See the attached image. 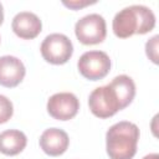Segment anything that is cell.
Returning <instances> with one entry per match:
<instances>
[{
    "label": "cell",
    "mask_w": 159,
    "mask_h": 159,
    "mask_svg": "<svg viewBox=\"0 0 159 159\" xmlns=\"http://www.w3.org/2000/svg\"><path fill=\"white\" fill-rule=\"evenodd\" d=\"M155 26V15L145 5H130L119 10L112 21V29L117 37L127 39L134 34L143 35Z\"/></svg>",
    "instance_id": "6da1fadb"
},
{
    "label": "cell",
    "mask_w": 159,
    "mask_h": 159,
    "mask_svg": "<svg viewBox=\"0 0 159 159\" xmlns=\"http://www.w3.org/2000/svg\"><path fill=\"white\" fill-rule=\"evenodd\" d=\"M139 128L127 120L109 127L106 133V149L111 159H132L137 153Z\"/></svg>",
    "instance_id": "7a4b0ae2"
},
{
    "label": "cell",
    "mask_w": 159,
    "mask_h": 159,
    "mask_svg": "<svg viewBox=\"0 0 159 159\" xmlns=\"http://www.w3.org/2000/svg\"><path fill=\"white\" fill-rule=\"evenodd\" d=\"M40 51L45 61L52 65H63L71 58L73 45L66 35L55 32L43 39Z\"/></svg>",
    "instance_id": "3957f363"
},
{
    "label": "cell",
    "mask_w": 159,
    "mask_h": 159,
    "mask_svg": "<svg viewBox=\"0 0 159 159\" xmlns=\"http://www.w3.org/2000/svg\"><path fill=\"white\" fill-rule=\"evenodd\" d=\"M88 106L91 112L98 118L112 117L122 109L118 96L109 83L97 87L91 92L88 97Z\"/></svg>",
    "instance_id": "277c9868"
},
{
    "label": "cell",
    "mask_w": 159,
    "mask_h": 159,
    "mask_svg": "<svg viewBox=\"0 0 159 159\" xmlns=\"http://www.w3.org/2000/svg\"><path fill=\"white\" fill-rule=\"evenodd\" d=\"M75 34L83 45L101 43L107 35L106 20L99 14H88L76 22Z\"/></svg>",
    "instance_id": "5b68a950"
},
{
    "label": "cell",
    "mask_w": 159,
    "mask_h": 159,
    "mask_svg": "<svg viewBox=\"0 0 159 159\" xmlns=\"http://www.w3.org/2000/svg\"><path fill=\"white\" fill-rule=\"evenodd\" d=\"M80 73L91 81L106 77L111 70V58L104 51H87L78 58Z\"/></svg>",
    "instance_id": "8992f818"
},
{
    "label": "cell",
    "mask_w": 159,
    "mask_h": 159,
    "mask_svg": "<svg viewBox=\"0 0 159 159\" xmlns=\"http://www.w3.org/2000/svg\"><path fill=\"white\" fill-rule=\"evenodd\" d=\"M80 109L78 98L71 92H60L52 94L47 101L48 114L58 120H68L73 118Z\"/></svg>",
    "instance_id": "52a82bcc"
},
{
    "label": "cell",
    "mask_w": 159,
    "mask_h": 159,
    "mask_svg": "<svg viewBox=\"0 0 159 159\" xmlns=\"http://www.w3.org/2000/svg\"><path fill=\"white\" fill-rule=\"evenodd\" d=\"M26 70L22 61L15 56L0 57V84L7 88L16 87L25 77Z\"/></svg>",
    "instance_id": "ba28073f"
},
{
    "label": "cell",
    "mask_w": 159,
    "mask_h": 159,
    "mask_svg": "<svg viewBox=\"0 0 159 159\" xmlns=\"http://www.w3.org/2000/svg\"><path fill=\"white\" fill-rule=\"evenodd\" d=\"M12 31L21 39L31 40L35 39L42 29V22L40 17L31 11L17 12L11 22Z\"/></svg>",
    "instance_id": "9c48e42d"
},
{
    "label": "cell",
    "mask_w": 159,
    "mask_h": 159,
    "mask_svg": "<svg viewBox=\"0 0 159 159\" xmlns=\"http://www.w3.org/2000/svg\"><path fill=\"white\" fill-rule=\"evenodd\" d=\"M70 144L68 135L60 128H48L40 137L41 149L50 157H58L63 154Z\"/></svg>",
    "instance_id": "30bf717a"
},
{
    "label": "cell",
    "mask_w": 159,
    "mask_h": 159,
    "mask_svg": "<svg viewBox=\"0 0 159 159\" xmlns=\"http://www.w3.org/2000/svg\"><path fill=\"white\" fill-rule=\"evenodd\" d=\"M27 144L24 132L17 129H7L0 133V152L5 155H16L21 153Z\"/></svg>",
    "instance_id": "8fae6325"
},
{
    "label": "cell",
    "mask_w": 159,
    "mask_h": 159,
    "mask_svg": "<svg viewBox=\"0 0 159 159\" xmlns=\"http://www.w3.org/2000/svg\"><path fill=\"white\" fill-rule=\"evenodd\" d=\"M109 84L116 91V93L118 96V99L120 102L122 109L125 108L127 106H129V103L133 101V98L135 96L134 81L127 75H119V76L114 77L109 82Z\"/></svg>",
    "instance_id": "7c38bea8"
},
{
    "label": "cell",
    "mask_w": 159,
    "mask_h": 159,
    "mask_svg": "<svg viewBox=\"0 0 159 159\" xmlns=\"http://www.w3.org/2000/svg\"><path fill=\"white\" fill-rule=\"evenodd\" d=\"M14 113L12 102L4 94H0V124L7 122Z\"/></svg>",
    "instance_id": "4fadbf2b"
},
{
    "label": "cell",
    "mask_w": 159,
    "mask_h": 159,
    "mask_svg": "<svg viewBox=\"0 0 159 159\" xmlns=\"http://www.w3.org/2000/svg\"><path fill=\"white\" fill-rule=\"evenodd\" d=\"M158 40L159 36L155 35L152 39H149L145 43V52L147 56L149 57V60L154 63H158Z\"/></svg>",
    "instance_id": "5bb4252c"
},
{
    "label": "cell",
    "mask_w": 159,
    "mask_h": 159,
    "mask_svg": "<svg viewBox=\"0 0 159 159\" xmlns=\"http://www.w3.org/2000/svg\"><path fill=\"white\" fill-rule=\"evenodd\" d=\"M94 2H96L94 0H93V1H89V0H70V1L63 0V1H62V4H63L65 6H67V7H70V9H73V10H78V9H81V7H84V6L91 5V4H94Z\"/></svg>",
    "instance_id": "9a60e30c"
},
{
    "label": "cell",
    "mask_w": 159,
    "mask_h": 159,
    "mask_svg": "<svg viewBox=\"0 0 159 159\" xmlns=\"http://www.w3.org/2000/svg\"><path fill=\"white\" fill-rule=\"evenodd\" d=\"M142 159H159V155H158L157 153H150V154H148V155L143 157Z\"/></svg>",
    "instance_id": "2e32d148"
},
{
    "label": "cell",
    "mask_w": 159,
    "mask_h": 159,
    "mask_svg": "<svg viewBox=\"0 0 159 159\" xmlns=\"http://www.w3.org/2000/svg\"><path fill=\"white\" fill-rule=\"evenodd\" d=\"M2 21H4V7L0 2V25L2 24Z\"/></svg>",
    "instance_id": "e0dca14e"
}]
</instances>
